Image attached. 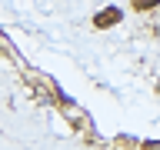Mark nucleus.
I'll list each match as a JSON object with an SVG mask.
<instances>
[{
	"instance_id": "nucleus-1",
	"label": "nucleus",
	"mask_w": 160,
	"mask_h": 150,
	"mask_svg": "<svg viewBox=\"0 0 160 150\" xmlns=\"http://www.w3.org/2000/svg\"><path fill=\"white\" fill-rule=\"evenodd\" d=\"M117 20H120V10L117 7H103L100 17H93V23H97V27H110V23H117Z\"/></svg>"
},
{
	"instance_id": "nucleus-2",
	"label": "nucleus",
	"mask_w": 160,
	"mask_h": 150,
	"mask_svg": "<svg viewBox=\"0 0 160 150\" xmlns=\"http://www.w3.org/2000/svg\"><path fill=\"white\" fill-rule=\"evenodd\" d=\"M130 3H133V7H137L140 13H143V10H153V7H160V0H130Z\"/></svg>"
}]
</instances>
